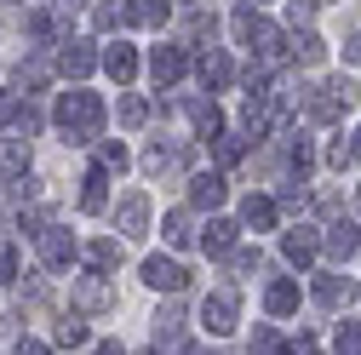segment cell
Listing matches in <instances>:
<instances>
[{"instance_id":"ee69618b","label":"cell","mask_w":361,"mask_h":355,"mask_svg":"<svg viewBox=\"0 0 361 355\" xmlns=\"http://www.w3.org/2000/svg\"><path fill=\"white\" fill-rule=\"evenodd\" d=\"M12 338V316H6V309H0V344H6Z\"/></svg>"},{"instance_id":"603a6c76","label":"cell","mask_w":361,"mask_h":355,"mask_svg":"<svg viewBox=\"0 0 361 355\" xmlns=\"http://www.w3.org/2000/svg\"><path fill=\"white\" fill-rule=\"evenodd\" d=\"M23 172H29V144H0V178L18 184Z\"/></svg>"},{"instance_id":"cb8c5ba5","label":"cell","mask_w":361,"mask_h":355,"mask_svg":"<svg viewBox=\"0 0 361 355\" xmlns=\"http://www.w3.org/2000/svg\"><path fill=\"white\" fill-rule=\"evenodd\" d=\"M287 58H293V63H322V58H327V46H322V35H310V29H304V35H293Z\"/></svg>"},{"instance_id":"bcb514c9","label":"cell","mask_w":361,"mask_h":355,"mask_svg":"<svg viewBox=\"0 0 361 355\" xmlns=\"http://www.w3.org/2000/svg\"><path fill=\"white\" fill-rule=\"evenodd\" d=\"M350 149H355V161H361V126H355V138H350Z\"/></svg>"},{"instance_id":"7bdbcfd3","label":"cell","mask_w":361,"mask_h":355,"mask_svg":"<svg viewBox=\"0 0 361 355\" xmlns=\"http://www.w3.org/2000/svg\"><path fill=\"white\" fill-rule=\"evenodd\" d=\"M344 58H350V63H361V29L350 35V46H344Z\"/></svg>"},{"instance_id":"83f0119b","label":"cell","mask_w":361,"mask_h":355,"mask_svg":"<svg viewBox=\"0 0 361 355\" xmlns=\"http://www.w3.org/2000/svg\"><path fill=\"white\" fill-rule=\"evenodd\" d=\"M241 155H247V132H224V138H218V161H224V166H235Z\"/></svg>"},{"instance_id":"8d00e7d4","label":"cell","mask_w":361,"mask_h":355,"mask_svg":"<svg viewBox=\"0 0 361 355\" xmlns=\"http://www.w3.org/2000/svg\"><path fill=\"white\" fill-rule=\"evenodd\" d=\"M281 355H322V344H315V338L304 332V338H293V344H281Z\"/></svg>"},{"instance_id":"ac0fdd59","label":"cell","mask_w":361,"mask_h":355,"mask_svg":"<svg viewBox=\"0 0 361 355\" xmlns=\"http://www.w3.org/2000/svg\"><path fill=\"white\" fill-rule=\"evenodd\" d=\"M241 224L258 235V230H276V201H269V195H247L241 201Z\"/></svg>"},{"instance_id":"e575fe53","label":"cell","mask_w":361,"mask_h":355,"mask_svg":"<svg viewBox=\"0 0 361 355\" xmlns=\"http://www.w3.org/2000/svg\"><path fill=\"white\" fill-rule=\"evenodd\" d=\"M12 281H18V252L0 247V287H12Z\"/></svg>"},{"instance_id":"4316f807","label":"cell","mask_w":361,"mask_h":355,"mask_svg":"<svg viewBox=\"0 0 361 355\" xmlns=\"http://www.w3.org/2000/svg\"><path fill=\"white\" fill-rule=\"evenodd\" d=\"M161 235H166L172 247H190V212H166V218H161Z\"/></svg>"},{"instance_id":"ab89813d","label":"cell","mask_w":361,"mask_h":355,"mask_svg":"<svg viewBox=\"0 0 361 355\" xmlns=\"http://www.w3.org/2000/svg\"><path fill=\"white\" fill-rule=\"evenodd\" d=\"M252 355H276V332H252Z\"/></svg>"},{"instance_id":"6da1fadb","label":"cell","mask_w":361,"mask_h":355,"mask_svg":"<svg viewBox=\"0 0 361 355\" xmlns=\"http://www.w3.org/2000/svg\"><path fill=\"white\" fill-rule=\"evenodd\" d=\"M58 132H63V144H92L98 132H104V98L98 92H63L58 98Z\"/></svg>"},{"instance_id":"52a82bcc","label":"cell","mask_w":361,"mask_h":355,"mask_svg":"<svg viewBox=\"0 0 361 355\" xmlns=\"http://www.w3.org/2000/svg\"><path fill=\"white\" fill-rule=\"evenodd\" d=\"M75 304L86 309V316H104V309H115V287L104 281V270H92V275L75 281Z\"/></svg>"},{"instance_id":"d6a6232c","label":"cell","mask_w":361,"mask_h":355,"mask_svg":"<svg viewBox=\"0 0 361 355\" xmlns=\"http://www.w3.org/2000/svg\"><path fill=\"white\" fill-rule=\"evenodd\" d=\"M18 86H29V92H40V86H47V63H29V69H18Z\"/></svg>"},{"instance_id":"60d3db41","label":"cell","mask_w":361,"mask_h":355,"mask_svg":"<svg viewBox=\"0 0 361 355\" xmlns=\"http://www.w3.org/2000/svg\"><path fill=\"white\" fill-rule=\"evenodd\" d=\"M18 355H52L47 344H35V338H18Z\"/></svg>"},{"instance_id":"8992f818","label":"cell","mask_w":361,"mask_h":355,"mask_svg":"<svg viewBox=\"0 0 361 355\" xmlns=\"http://www.w3.org/2000/svg\"><path fill=\"white\" fill-rule=\"evenodd\" d=\"M144 281L155 287V292H184L190 287V270H184V263H178V258H144Z\"/></svg>"},{"instance_id":"9a60e30c","label":"cell","mask_w":361,"mask_h":355,"mask_svg":"<svg viewBox=\"0 0 361 355\" xmlns=\"http://www.w3.org/2000/svg\"><path fill=\"white\" fill-rule=\"evenodd\" d=\"M80 184H86V189H80V206H86V212H104V206H109V166H92Z\"/></svg>"},{"instance_id":"681fc988","label":"cell","mask_w":361,"mask_h":355,"mask_svg":"<svg viewBox=\"0 0 361 355\" xmlns=\"http://www.w3.org/2000/svg\"><path fill=\"white\" fill-rule=\"evenodd\" d=\"M149 355H161V349H149Z\"/></svg>"},{"instance_id":"8fae6325","label":"cell","mask_w":361,"mask_h":355,"mask_svg":"<svg viewBox=\"0 0 361 355\" xmlns=\"http://www.w3.org/2000/svg\"><path fill=\"white\" fill-rule=\"evenodd\" d=\"M322 247H327V252H333L338 263H344V258H355V252H361V224H350V218H338V224H333V230L322 235Z\"/></svg>"},{"instance_id":"5b68a950","label":"cell","mask_w":361,"mask_h":355,"mask_svg":"<svg viewBox=\"0 0 361 355\" xmlns=\"http://www.w3.org/2000/svg\"><path fill=\"white\" fill-rule=\"evenodd\" d=\"M281 252H287V263H293V270H310V263H315V252H322V230H315V224L287 230V235H281Z\"/></svg>"},{"instance_id":"2e32d148","label":"cell","mask_w":361,"mask_h":355,"mask_svg":"<svg viewBox=\"0 0 361 355\" xmlns=\"http://www.w3.org/2000/svg\"><path fill=\"white\" fill-rule=\"evenodd\" d=\"M184 109H190V120H195V132H201L207 144H218V138H224V115H218V104H201V98H190Z\"/></svg>"},{"instance_id":"7dc6e473","label":"cell","mask_w":361,"mask_h":355,"mask_svg":"<svg viewBox=\"0 0 361 355\" xmlns=\"http://www.w3.org/2000/svg\"><path fill=\"white\" fill-rule=\"evenodd\" d=\"M184 355H212V349H207V344H190V349H184Z\"/></svg>"},{"instance_id":"d6986e66","label":"cell","mask_w":361,"mask_h":355,"mask_svg":"<svg viewBox=\"0 0 361 355\" xmlns=\"http://www.w3.org/2000/svg\"><path fill=\"white\" fill-rule=\"evenodd\" d=\"M224 195H230V189H224V178H218V172L190 178V201H195V206H207V212H212V206H224Z\"/></svg>"},{"instance_id":"7a4b0ae2","label":"cell","mask_w":361,"mask_h":355,"mask_svg":"<svg viewBox=\"0 0 361 355\" xmlns=\"http://www.w3.org/2000/svg\"><path fill=\"white\" fill-rule=\"evenodd\" d=\"M355 104V80H322V86H298V109L310 115V120H338L344 109Z\"/></svg>"},{"instance_id":"1f68e13d","label":"cell","mask_w":361,"mask_h":355,"mask_svg":"<svg viewBox=\"0 0 361 355\" xmlns=\"http://www.w3.org/2000/svg\"><path fill=\"white\" fill-rule=\"evenodd\" d=\"M338 355H361V321H338Z\"/></svg>"},{"instance_id":"ba28073f","label":"cell","mask_w":361,"mask_h":355,"mask_svg":"<svg viewBox=\"0 0 361 355\" xmlns=\"http://www.w3.org/2000/svg\"><path fill=\"white\" fill-rule=\"evenodd\" d=\"M201 327L207 332H235V292H207L201 298Z\"/></svg>"},{"instance_id":"f546056e","label":"cell","mask_w":361,"mask_h":355,"mask_svg":"<svg viewBox=\"0 0 361 355\" xmlns=\"http://www.w3.org/2000/svg\"><path fill=\"white\" fill-rule=\"evenodd\" d=\"M115 115H121V126H144V120H149V104H144V98H121Z\"/></svg>"},{"instance_id":"30bf717a","label":"cell","mask_w":361,"mask_h":355,"mask_svg":"<svg viewBox=\"0 0 361 355\" xmlns=\"http://www.w3.org/2000/svg\"><path fill=\"white\" fill-rule=\"evenodd\" d=\"M184 46H155L149 52V75H155V86H178V80H184Z\"/></svg>"},{"instance_id":"3957f363","label":"cell","mask_w":361,"mask_h":355,"mask_svg":"<svg viewBox=\"0 0 361 355\" xmlns=\"http://www.w3.org/2000/svg\"><path fill=\"white\" fill-rule=\"evenodd\" d=\"M235 40H241V46H252L258 63H276V58H281V29L264 23V18H252L247 6L235 12Z\"/></svg>"},{"instance_id":"e0dca14e","label":"cell","mask_w":361,"mask_h":355,"mask_svg":"<svg viewBox=\"0 0 361 355\" xmlns=\"http://www.w3.org/2000/svg\"><path fill=\"white\" fill-rule=\"evenodd\" d=\"M350 298H355V281L350 275H322V281H315V304H322V309H338Z\"/></svg>"},{"instance_id":"836d02e7","label":"cell","mask_w":361,"mask_h":355,"mask_svg":"<svg viewBox=\"0 0 361 355\" xmlns=\"http://www.w3.org/2000/svg\"><path fill=\"white\" fill-rule=\"evenodd\" d=\"M29 35H35V40H52V35H58V23H52L47 12H29Z\"/></svg>"},{"instance_id":"5bb4252c","label":"cell","mask_w":361,"mask_h":355,"mask_svg":"<svg viewBox=\"0 0 361 355\" xmlns=\"http://www.w3.org/2000/svg\"><path fill=\"white\" fill-rule=\"evenodd\" d=\"M104 69H109V80H115V86H126L132 75H138V52H132L126 40H115V46L104 52Z\"/></svg>"},{"instance_id":"4fadbf2b","label":"cell","mask_w":361,"mask_h":355,"mask_svg":"<svg viewBox=\"0 0 361 355\" xmlns=\"http://www.w3.org/2000/svg\"><path fill=\"white\" fill-rule=\"evenodd\" d=\"M190 161H195V149H166V144H149V155H144V172H149V178H166V172L190 166Z\"/></svg>"},{"instance_id":"c3c4849f","label":"cell","mask_w":361,"mask_h":355,"mask_svg":"<svg viewBox=\"0 0 361 355\" xmlns=\"http://www.w3.org/2000/svg\"><path fill=\"white\" fill-rule=\"evenodd\" d=\"M355 206H361V184H355Z\"/></svg>"},{"instance_id":"44dd1931","label":"cell","mask_w":361,"mask_h":355,"mask_svg":"<svg viewBox=\"0 0 361 355\" xmlns=\"http://www.w3.org/2000/svg\"><path fill=\"white\" fill-rule=\"evenodd\" d=\"M264 309L269 316H293L298 309V281H269L264 287Z\"/></svg>"},{"instance_id":"277c9868","label":"cell","mask_w":361,"mask_h":355,"mask_svg":"<svg viewBox=\"0 0 361 355\" xmlns=\"http://www.w3.org/2000/svg\"><path fill=\"white\" fill-rule=\"evenodd\" d=\"M35 252H40V263H47V270H69V263H75V235L69 230H58V224H47V230H40L35 235Z\"/></svg>"},{"instance_id":"f1b7e54d","label":"cell","mask_w":361,"mask_h":355,"mask_svg":"<svg viewBox=\"0 0 361 355\" xmlns=\"http://www.w3.org/2000/svg\"><path fill=\"white\" fill-rule=\"evenodd\" d=\"M86 258H92V270H115V263H121V247H115V241H92Z\"/></svg>"},{"instance_id":"74e56055","label":"cell","mask_w":361,"mask_h":355,"mask_svg":"<svg viewBox=\"0 0 361 355\" xmlns=\"http://www.w3.org/2000/svg\"><path fill=\"white\" fill-rule=\"evenodd\" d=\"M327 161H333V166H338V172H344V166H350V161H355V149H350V144H344V138H338V144H333V149H327Z\"/></svg>"},{"instance_id":"ffe728a7","label":"cell","mask_w":361,"mask_h":355,"mask_svg":"<svg viewBox=\"0 0 361 355\" xmlns=\"http://www.w3.org/2000/svg\"><path fill=\"white\" fill-rule=\"evenodd\" d=\"M166 0H126V23H138V29H161L166 23Z\"/></svg>"},{"instance_id":"d590c367","label":"cell","mask_w":361,"mask_h":355,"mask_svg":"<svg viewBox=\"0 0 361 355\" xmlns=\"http://www.w3.org/2000/svg\"><path fill=\"white\" fill-rule=\"evenodd\" d=\"M92 23H98V29H115V23H126V6H98V12H92Z\"/></svg>"},{"instance_id":"f6af8a7d","label":"cell","mask_w":361,"mask_h":355,"mask_svg":"<svg viewBox=\"0 0 361 355\" xmlns=\"http://www.w3.org/2000/svg\"><path fill=\"white\" fill-rule=\"evenodd\" d=\"M92 355H126V349H121V344H98Z\"/></svg>"},{"instance_id":"484cf974","label":"cell","mask_w":361,"mask_h":355,"mask_svg":"<svg viewBox=\"0 0 361 355\" xmlns=\"http://www.w3.org/2000/svg\"><path fill=\"white\" fill-rule=\"evenodd\" d=\"M52 338H58V344H63V349H80V344H86V338H92V332H86V321H80V316H63V321H58V332H52Z\"/></svg>"},{"instance_id":"4dcf8cb0","label":"cell","mask_w":361,"mask_h":355,"mask_svg":"<svg viewBox=\"0 0 361 355\" xmlns=\"http://www.w3.org/2000/svg\"><path fill=\"white\" fill-rule=\"evenodd\" d=\"M98 166H109V172H126V166H132L126 144H104V149H98Z\"/></svg>"},{"instance_id":"7c38bea8","label":"cell","mask_w":361,"mask_h":355,"mask_svg":"<svg viewBox=\"0 0 361 355\" xmlns=\"http://www.w3.org/2000/svg\"><path fill=\"white\" fill-rule=\"evenodd\" d=\"M115 224H121V235L138 241V235L149 230V201H144V195H126V201L115 206Z\"/></svg>"},{"instance_id":"b9f144b4","label":"cell","mask_w":361,"mask_h":355,"mask_svg":"<svg viewBox=\"0 0 361 355\" xmlns=\"http://www.w3.org/2000/svg\"><path fill=\"white\" fill-rule=\"evenodd\" d=\"M52 12H58V18H75V12H80V0H52Z\"/></svg>"},{"instance_id":"7402d4cb","label":"cell","mask_w":361,"mask_h":355,"mask_svg":"<svg viewBox=\"0 0 361 355\" xmlns=\"http://www.w3.org/2000/svg\"><path fill=\"white\" fill-rule=\"evenodd\" d=\"M201 86H207V92H224V86H230V58L212 52V46H207V58H201Z\"/></svg>"},{"instance_id":"d4e9b609","label":"cell","mask_w":361,"mask_h":355,"mask_svg":"<svg viewBox=\"0 0 361 355\" xmlns=\"http://www.w3.org/2000/svg\"><path fill=\"white\" fill-rule=\"evenodd\" d=\"M201 247L207 252H230L235 247V224H230V218H212V224L201 230Z\"/></svg>"},{"instance_id":"f35d334b","label":"cell","mask_w":361,"mask_h":355,"mask_svg":"<svg viewBox=\"0 0 361 355\" xmlns=\"http://www.w3.org/2000/svg\"><path fill=\"white\" fill-rule=\"evenodd\" d=\"M18 115H23V109H18V98H12V92H0V126H12Z\"/></svg>"},{"instance_id":"9c48e42d","label":"cell","mask_w":361,"mask_h":355,"mask_svg":"<svg viewBox=\"0 0 361 355\" xmlns=\"http://www.w3.org/2000/svg\"><path fill=\"white\" fill-rule=\"evenodd\" d=\"M98 63H104V58H98L92 46H86V40H63V46H58V69H63L69 80H86Z\"/></svg>"}]
</instances>
